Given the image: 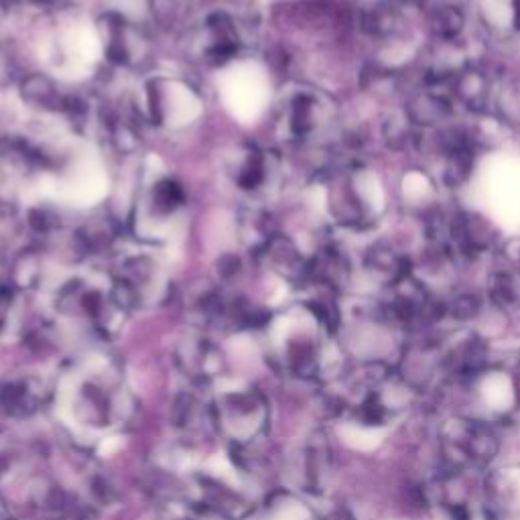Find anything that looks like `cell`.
Segmentation results:
<instances>
[{
  "label": "cell",
  "mask_w": 520,
  "mask_h": 520,
  "mask_svg": "<svg viewBox=\"0 0 520 520\" xmlns=\"http://www.w3.org/2000/svg\"><path fill=\"white\" fill-rule=\"evenodd\" d=\"M63 413L82 431L104 435L122 429L135 415V395L122 374L108 364L74 372L61 390Z\"/></svg>",
  "instance_id": "6da1fadb"
},
{
  "label": "cell",
  "mask_w": 520,
  "mask_h": 520,
  "mask_svg": "<svg viewBox=\"0 0 520 520\" xmlns=\"http://www.w3.org/2000/svg\"><path fill=\"white\" fill-rule=\"evenodd\" d=\"M212 425L232 449H250L269 429L271 405L250 382H220L210 399Z\"/></svg>",
  "instance_id": "7a4b0ae2"
},
{
  "label": "cell",
  "mask_w": 520,
  "mask_h": 520,
  "mask_svg": "<svg viewBox=\"0 0 520 520\" xmlns=\"http://www.w3.org/2000/svg\"><path fill=\"white\" fill-rule=\"evenodd\" d=\"M496 431L476 419H451L441 431V449L455 468H484L498 453Z\"/></svg>",
  "instance_id": "3957f363"
},
{
  "label": "cell",
  "mask_w": 520,
  "mask_h": 520,
  "mask_svg": "<svg viewBox=\"0 0 520 520\" xmlns=\"http://www.w3.org/2000/svg\"><path fill=\"white\" fill-rule=\"evenodd\" d=\"M187 506L206 520H244L254 512V502L242 490L208 474L189 480Z\"/></svg>",
  "instance_id": "277c9868"
},
{
  "label": "cell",
  "mask_w": 520,
  "mask_h": 520,
  "mask_svg": "<svg viewBox=\"0 0 520 520\" xmlns=\"http://www.w3.org/2000/svg\"><path fill=\"white\" fill-rule=\"evenodd\" d=\"M51 390V384L35 372L0 378V413L9 419H29L47 405Z\"/></svg>",
  "instance_id": "5b68a950"
},
{
  "label": "cell",
  "mask_w": 520,
  "mask_h": 520,
  "mask_svg": "<svg viewBox=\"0 0 520 520\" xmlns=\"http://www.w3.org/2000/svg\"><path fill=\"white\" fill-rule=\"evenodd\" d=\"M175 366L195 388L214 384L224 372V356L218 346L202 336H187L175 348Z\"/></svg>",
  "instance_id": "8992f818"
},
{
  "label": "cell",
  "mask_w": 520,
  "mask_h": 520,
  "mask_svg": "<svg viewBox=\"0 0 520 520\" xmlns=\"http://www.w3.org/2000/svg\"><path fill=\"white\" fill-rule=\"evenodd\" d=\"M299 482L305 490L321 494L330 484L332 476V451L321 433L307 437L299 451Z\"/></svg>",
  "instance_id": "52a82bcc"
},
{
  "label": "cell",
  "mask_w": 520,
  "mask_h": 520,
  "mask_svg": "<svg viewBox=\"0 0 520 520\" xmlns=\"http://www.w3.org/2000/svg\"><path fill=\"white\" fill-rule=\"evenodd\" d=\"M171 425L177 433L187 435L189 439L204 429H214L210 401L204 403L191 390L177 395L171 407Z\"/></svg>",
  "instance_id": "ba28073f"
},
{
  "label": "cell",
  "mask_w": 520,
  "mask_h": 520,
  "mask_svg": "<svg viewBox=\"0 0 520 520\" xmlns=\"http://www.w3.org/2000/svg\"><path fill=\"white\" fill-rule=\"evenodd\" d=\"M364 265L368 273H372L376 279H380L390 287H395L407 277H411V260L382 242L374 244L366 252Z\"/></svg>",
  "instance_id": "9c48e42d"
},
{
  "label": "cell",
  "mask_w": 520,
  "mask_h": 520,
  "mask_svg": "<svg viewBox=\"0 0 520 520\" xmlns=\"http://www.w3.org/2000/svg\"><path fill=\"white\" fill-rule=\"evenodd\" d=\"M453 108L451 102L437 92H419L415 94L407 108H405V116L409 118V122L417 128H435L437 124H441L443 120H447L451 116Z\"/></svg>",
  "instance_id": "30bf717a"
},
{
  "label": "cell",
  "mask_w": 520,
  "mask_h": 520,
  "mask_svg": "<svg viewBox=\"0 0 520 520\" xmlns=\"http://www.w3.org/2000/svg\"><path fill=\"white\" fill-rule=\"evenodd\" d=\"M451 88L455 100L464 104L472 112H482L488 106L490 80L482 70L472 68V65H466V68L453 78Z\"/></svg>",
  "instance_id": "8fae6325"
},
{
  "label": "cell",
  "mask_w": 520,
  "mask_h": 520,
  "mask_svg": "<svg viewBox=\"0 0 520 520\" xmlns=\"http://www.w3.org/2000/svg\"><path fill=\"white\" fill-rule=\"evenodd\" d=\"M358 25L366 35L374 39H386V37H393L399 31L401 17L395 5L378 3L360 13Z\"/></svg>",
  "instance_id": "7c38bea8"
},
{
  "label": "cell",
  "mask_w": 520,
  "mask_h": 520,
  "mask_svg": "<svg viewBox=\"0 0 520 520\" xmlns=\"http://www.w3.org/2000/svg\"><path fill=\"white\" fill-rule=\"evenodd\" d=\"M466 27L464 11L455 5H439L429 13L431 35L439 43H455Z\"/></svg>",
  "instance_id": "4fadbf2b"
},
{
  "label": "cell",
  "mask_w": 520,
  "mask_h": 520,
  "mask_svg": "<svg viewBox=\"0 0 520 520\" xmlns=\"http://www.w3.org/2000/svg\"><path fill=\"white\" fill-rule=\"evenodd\" d=\"M488 295L502 311H514L520 307V285L510 273H494L488 281Z\"/></svg>",
  "instance_id": "5bb4252c"
},
{
  "label": "cell",
  "mask_w": 520,
  "mask_h": 520,
  "mask_svg": "<svg viewBox=\"0 0 520 520\" xmlns=\"http://www.w3.org/2000/svg\"><path fill=\"white\" fill-rule=\"evenodd\" d=\"M317 102L307 96L301 94L295 98L293 102V112H291V128L295 135H307L315 128L317 124Z\"/></svg>",
  "instance_id": "9a60e30c"
},
{
  "label": "cell",
  "mask_w": 520,
  "mask_h": 520,
  "mask_svg": "<svg viewBox=\"0 0 520 520\" xmlns=\"http://www.w3.org/2000/svg\"><path fill=\"white\" fill-rule=\"evenodd\" d=\"M500 118L510 126H520V80H510L502 86L496 102Z\"/></svg>",
  "instance_id": "2e32d148"
},
{
  "label": "cell",
  "mask_w": 520,
  "mask_h": 520,
  "mask_svg": "<svg viewBox=\"0 0 520 520\" xmlns=\"http://www.w3.org/2000/svg\"><path fill=\"white\" fill-rule=\"evenodd\" d=\"M482 309V301L474 293H462L458 297H453L449 305H445V313H451L453 319L468 321L474 319Z\"/></svg>",
  "instance_id": "e0dca14e"
},
{
  "label": "cell",
  "mask_w": 520,
  "mask_h": 520,
  "mask_svg": "<svg viewBox=\"0 0 520 520\" xmlns=\"http://www.w3.org/2000/svg\"><path fill=\"white\" fill-rule=\"evenodd\" d=\"M23 94L31 102H37V104H43V106H51L57 100V94L51 88V84L45 78H39V76L27 80V84L23 86Z\"/></svg>",
  "instance_id": "ac0fdd59"
},
{
  "label": "cell",
  "mask_w": 520,
  "mask_h": 520,
  "mask_svg": "<svg viewBox=\"0 0 520 520\" xmlns=\"http://www.w3.org/2000/svg\"><path fill=\"white\" fill-rule=\"evenodd\" d=\"M0 520H17L13 516V510H11V506H9V502L5 500L3 494H0Z\"/></svg>",
  "instance_id": "d6986e66"
},
{
  "label": "cell",
  "mask_w": 520,
  "mask_h": 520,
  "mask_svg": "<svg viewBox=\"0 0 520 520\" xmlns=\"http://www.w3.org/2000/svg\"><path fill=\"white\" fill-rule=\"evenodd\" d=\"M512 25L520 31V0H512Z\"/></svg>",
  "instance_id": "ffe728a7"
},
{
  "label": "cell",
  "mask_w": 520,
  "mask_h": 520,
  "mask_svg": "<svg viewBox=\"0 0 520 520\" xmlns=\"http://www.w3.org/2000/svg\"><path fill=\"white\" fill-rule=\"evenodd\" d=\"M401 3H421V0H401Z\"/></svg>",
  "instance_id": "44dd1931"
}]
</instances>
